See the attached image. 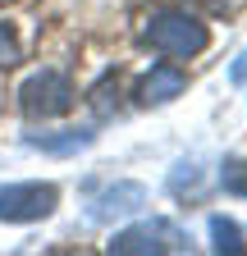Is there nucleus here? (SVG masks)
Segmentation results:
<instances>
[{"mask_svg":"<svg viewBox=\"0 0 247 256\" xmlns=\"http://www.w3.org/2000/svg\"><path fill=\"white\" fill-rule=\"evenodd\" d=\"M60 202L55 183H5L0 188V220L5 224H32L46 220Z\"/></svg>","mask_w":247,"mask_h":256,"instance_id":"4","label":"nucleus"},{"mask_svg":"<svg viewBox=\"0 0 247 256\" xmlns=\"http://www.w3.org/2000/svg\"><path fill=\"white\" fill-rule=\"evenodd\" d=\"M18 60H23V46H18V37H14V28L0 23V69H14Z\"/></svg>","mask_w":247,"mask_h":256,"instance_id":"10","label":"nucleus"},{"mask_svg":"<svg viewBox=\"0 0 247 256\" xmlns=\"http://www.w3.org/2000/svg\"><path fill=\"white\" fill-rule=\"evenodd\" d=\"M220 188L234 192V197H247V160L242 156H229L220 165Z\"/></svg>","mask_w":247,"mask_h":256,"instance_id":"9","label":"nucleus"},{"mask_svg":"<svg viewBox=\"0 0 247 256\" xmlns=\"http://www.w3.org/2000/svg\"><path fill=\"white\" fill-rule=\"evenodd\" d=\"M229 78H234V82H247V50H242V55L234 60V69H229Z\"/></svg>","mask_w":247,"mask_h":256,"instance_id":"13","label":"nucleus"},{"mask_svg":"<svg viewBox=\"0 0 247 256\" xmlns=\"http://www.w3.org/2000/svg\"><path fill=\"white\" fill-rule=\"evenodd\" d=\"M146 42L160 55H170V60H192V55H202L210 46V32H206V23H197L183 10H151Z\"/></svg>","mask_w":247,"mask_h":256,"instance_id":"1","label":"nucleus"},{"mask_svg":"<svg viewBox=\"0 0 247 256\" xmlns=\"http://www.w3.org/2000/svg\"><path fill=\"white\" fill-rule=\"evenodd\" d=\"M23 142L32 151H46V156H74L82 146L96 142V133L92 128H64V133H23Z\"/></svg>","mask_w":247,"mask_h":256,"instance_id":"7","label":"nucleus"},{"mask_svg":"<svg viewBox=\"0 0 247 256\" xmlns=\"http://www.w3.org/2000/svg\"><path fill=\"white\" fill-rule=\"evenodd\" d=\"M18 110L28 119H60L74 110V82L60 69H42L18 87Z\"/></svg>","mask_w":247,"mask_h":256,"instance_id":"3","label":"nucleus"},{"mask_svg":"<svg viewBox=\"0 0 247 256\" xmlns=\"http://www.w3.org/2000/svg\"><path fill=\"white\" fill-rule=\"evenodd\" d=\"M170 188H174V192H192V188H197V165H188V160H183V165H174Z\"/></svg>","mask_w":247,"mask_h":256,"instance_id":"11","label":"nucleus"},{"mask_svg":"<svg viewBox=\"0 0 247 256\" xmlns=\"http://www.w3.org/2000/svg\"><path fill=\"white\" fill-rule=\"evenodd\" d=\"M146 206V188L142 183H110L106 192L87 202V220L92 224H114V220H128Z\"/></svg>","mask_w":247,"mask_h":256,"instance_id":"5","label":"nucleus"},{"mask_svg":"<svg viewBox=\"0 0 247 256\" xmlns=\"http://www.w3.org/2000/svg\"><path fill=\"white\" fill-rule=\"evenodd\" d=\"M192 5H202V10H210V14H234L242 0H192Z\"/></svg>","mask_w":247,"mask_h":256,"instance_id":"12","label":"nucleus"},{"mask_svg":"<svg viewBox=\"0 0 247 256\" xmlns=\"http://www.w3.org/2000/svg\"><path fill=\"white\" fill-rule=\"evenodd\" d=\"M210 252H220V256H242L247 242H242V229L234 220L224 215H210Z\"/></svg>","mask_w":247,"mask_h":256,"instance_id":"8","label":"nucleus"},{"mask_svg":"<svg viewBox=\"0 0 247 256\" xmlns=\"http://www.w3.org/2000/svg\"><path fill=\"white\" fill-rule=\"evenodd\" d=\"M110 256H160V252H192V238H188V229H178L174 220H142V224H133V229H124V234H114L110 238V247H106Z\"/></svg>","mask_w":247,"mask_h":256,"instance_id":"2","label":"nucleus"},{"mask_svg":"<svg viewBox=\"0 0 247 256\" xmlns=\"http://www.w3.org/2000/svg\"><path fill=\"white\" fill-rule=\"evenodd\" d=\"M188 87V74L178 69V64H156L142 82H138V106H165L174 96H183Z\"/></svg>","mask_w":247,"mask_h":256,"instance_id":"6","label":"nucleus"}]
</instances>
